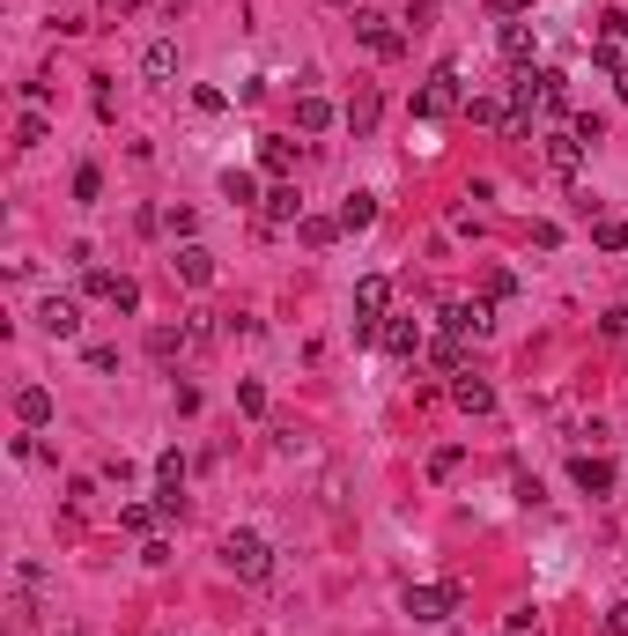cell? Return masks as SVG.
<instances>
[{
  "mask_svg": "<svg viewBox=\"0 0 628 636\" xmlns=\"http://www.w3.org/2000/svg\"><path fill=\"white\" fill-rule=\"evenodd\" d=\"M141 74H148V82H163V74H178V45H170V37H156V45L141 52Z\"/></svg>",
  "mask_w": 628,
  "mask_h": 636,
  "instance_id": "obj_18",
  "label": "cell"
},
{
  "mask_svg": "<svg viewBox=\"0 0 628 636\" xmlns=\"http://www.w3.org/2000/svg\"><path fill=\"white\" fill-rule=\"evenodd\" d=\"M444 326H451V333H459V341H466V333H473V341H481V333H488V326H496V311H488V304H481V296H473V304H451V311H444Z\"/></svg>",
  "mask_w": 628,
  "mask_h": 636,
  "instance_id": "obj_10",
  "label": "cell"
},
{
  "mask_svg": "<svg viewBox=\"0 0 628 636\" xmlns=\"http://www.w3.org/2000/svg\"><path fill=\"white\" fill-rule=\"evenodd\" d=\"M15 415H23L30 429H37V422H52V392H45V385H23V392H15Z\"/></svg>",
  "mask_w": 628,
  "mask_h": 636,
  "instance_id": "obj_17",
  "label": "cell"
},
{
  "mask_svg": "<svg viewBox=\"0 0 628 636\" xmlns=\"http://www.w3.org/2000/svg\"><path fill=\"white\" fill-rule=\"evenodd\" d=\"M178 348H193V333H178V326H156V333H148V355H156V363H178Z\"/></svg>",
  "mask_w": 628,
  "mask_h": 636,
  "instance_id": "obj_19",
  "label": "cell"
},
{
  "mask_svg": "<svg viewBox=\"0 0 628 636\" xmlns=\"http://www.w3.org/2000/svg\"><path fill=\"white\" fill-rule=\"evenodd\" d=\"M569 474H577V489H584V496H614V466L592 459V452H577V459H569Z\"/></svg>",
  "mask_w": 628,
  "mask_h": 636,
  "instance_id": "obj_9",
  "label": "cell"
},
{
  "mask_svg": "<svg viewBox=\"0 0 628 636\" xmlns=\"http://www.w3.org/2000/svg\"><path fill=\"white\" fill-rule=\"evenodd\" d=\"M466 97H459V67H436L422 89H414V119H451Z\"/></svg>",
  "mask_w": 628,
  "mask_h": 636,
  "instance_id": "obj_3",
  "label": "cell"
},
{
  "mask_svg": "<svg viewBox=\"0 0 628 636\" xmlns=\"http://www.w3.org/2000/svg\"><path fill=\"white\" fill-rule=\"evenodd\" d=\"M296 126H303V134H326V126H333V104L326 97H303L296 104Z\"/></svg>",
  "mask_w": 628,
  "mask_h": 636,
  "instance_id": "obj_22",
  "label": "cell"
},
{
  "mask_svg": "<svg viewBox=\"0 0 628 636\" xmlns=\"http://www.w3.org/2000/svg\"><path fill=\"white\" fill-rule=\"evenodd\" d=\"M355 45H363V52H377V60H399V52H407V30H399L392 23V15H355Z\"/></svg>",
  "mask_w": 628,
  "mask_h": 636,
  "instance_id": "obj_4",
  "label": "cell"
},
{
  "mask_svg": "<svg viewBox=\"0 0 628 636\" xmlns=\"http://www.w3.org/2000/svg\"><path fill=\"white\" fill-rule=\"evenodd\" d=\"M429 363H436V370H451V378H459V370H466V355H459V333H451V341H436V348H429Z\"/></svg>",
  "mask_w": 628,
  "mask_h": 636,
  "instance_id": "obj_27",
  "label": "cell"
},
{
  "mask_svg": "<svg viewBox=\"0 0 628 636\" xmlns=\"http://www.w3.org/2000/svg\"><path fill=\"white\" fill-rule=\"evenodd\" d=\"M37 326L74 341V333H82V304H74V296H45V304H37Z\"/></svg>",
  "mask_w": 628,
  "mask_h": 636,
  "instance_id": "obj_6",
  "label": "cell"
},
{
  "mask_svg": "<svg viewBox=\"0 0 628 636\" xmlns=\"http://www.w3.org/2000/svg\"><path fill=\"white\" fill-rule=\"evenodd\" d=\"M377 341H385V355L414 363V355H422V326H414V318H385V333H377Z\"/></svg>",
  "mask_w": 628,
  "mask_h": 636,
  "instance_id": "obj_8",
  "label": "cell"
},
{
  "mask_svg": "<svg viewBox=\"0 0 628 636\" xmlns=\"http://www.w3.org/2000/svg\"><path fill=\"white\" fill-rule=\"evenodd\" d=\"M237 407H244V415H266V385L244 378V385H237Z\"/></svg>",
  "mask_w": 628,
  "mask_h": 636,
  "instance_id": "obj_30",
  "label": "cell"
},
{
  "mask_svg": "<svg viewBox=\"0 0 628 636\" xmlns=\"http://www.w3.org/2000/svg\"><path fill=\"white\" fill-rule=\"evenodd\" d=\"M289 163H296L289 141H281V134H259V171H266V178H289Z\"/></svg>",
  "mask_w": 628,
  "mask_h": 636,
  "instance_id": "obj_13",
  "label": "cell"
},
{
  "mask_svg": "<svg viewBox=\"0 0 628 636\" xmlns=\"http://www.w3.org/2000/svg\"><path fill=\"white\" fill-rule=\"evenodd\" d=\"M451 400H459L466 415H488V407H496V385L473 378V370H459V378H451Z\"/></svg>",
  "mask_w": 628,
  "mask_h": 636,
  "instance_id": "obj_11",
  "label": "cell"
},
{
  "mask_svg": "<svg viewBox=\"0 0 628 636\" xmlns=\"http://www.w3.org/2000/svg\"><path fill=\"white\" fill-rule=\"evenodd\" d=\"M532 89H540V104H547V111H562V104H569V74H555V67L532 74Z\"/></svg>",
  "mask_w": 628,
  "mask_h": 636,
  "instance_id": "obj_20",
  "label": "cell"
},
{
  "mask_svg": "<svg viewBox=\"0 0 628 636\" xmlns=\"http://www.w3.org/2000/svg\"><path fill=\"white\" fill-rule=\"evenodd\" d=\"M222 570L244 577V585H259V577L274 570V555H266V540H259V533H230V540H222Z\"/></svg>",
  "mask_w": 628,
  "mask_h": 636,
  "instance_id": "obj_2",
  "label": "cell"
},
{
  "mask_svg": "<svg viewBox=\"0 0 628 636\" xmlns=\"http://www.w3.org/2000/svg\"><path fill=\"white\" fill-rule=\"evenodd\" d=\"M104 193V171L97 163H82V171H74V200H97Z\"/></svg>",
  "mask_w": 628,
  "mask_h": 636,
  "instance_id": "obj_28",
  "label": "cell"
},
{
  "mask_svg": "<svg viewBox=\"0 0 628 636\" xmlns=\"http://www.w3.org/2000/svg\"><path fill=\"white\" fill-rule=\"evenodd\" d=\"M37 141H45V119H37V111H30V119L15 126V148H37Z\"/></svg>",
  "mask_w": 628,
  "mask_h": 636,
  "instance_id": "obj_31",
  "label": "cell"
},
{
  "mask_svg": "<svg viewBox=\"0 0 628 636\" xmlns=\"http://www.w3.org/2000/svg\"><path fill=\"white\" fill-rule=\"evenodd\" d=\"M377 222V193H348L340 200V230H370Z\"/></svg>",
  "mask_w": 628,
  "mask_h": 636,
  "instance_id": "obj_16",
  "label": "cell"
},
{
  "mask_svg": "<svg viewBox=\"0 0 628 636\" xmlns=\"http://www.w3.org/2000/svg\"><path fill=\"white\" fill-rule=\"evenodd\" d=\"M111 304H119V311H141V282H126V274H119V289H111Z\"/></svg>",
  "mask_w": 628,
  "mask_h": 636,
  "instance_id": "obj_32",
  "label": "cell"
},
{
  "mask_svg": "<svg viewBox=\"0 0 628 636\" xmlns=\"http://www.w3.org/2000/svg\"><path fill=\"white\" fill-rule=\"evenodd\" d=\"M599 37H606V45H614V37H628V15H621V8H606V15H599Z\"/></svg>",
  "mask_w": 628,
  "mask_h": 636,
  "instance_id": "obj_33",
  "label": "cell"
},
{
  "mask_svg": "<svg viewBox=\"0 0 628 636\" xmlns=\"http://www.w3.org/2000/svg\"><path fill=\"white\" fill-rule=\"evenodd\" d=\"M348 126H355V134H370V126H377V89H363V97L348 104Z\"/></svg>",
  "mask_w": 628,
  "mask_h": 636,
  "instance_id": "obj_26",
  "label": "cell"
},
{
  "mask_svg": "<svg viewBox=\"0 0 628 636\" xmlns=\"http://www.w3.org/2000/svg\"><path fill=\"white\" fill-rule=\"evenodd\" d=\"M592 245H599V252H628V222H621V215H599V222H592Z\"/></svg>",
  "mask_w": 628,
  "mask_h": 636,
  "instance_id": "obj_21",
  "label": "cell"
},
{
  "mask_svg": "<svg viewBox=\"0 0 628 636\" xmlns=\"http://www.w3.org/2000/svg\"><path fill=\"white\" fill-rule=\"evenodd\" d=\"M466 111H473V126H503V119H510V111H503V104H496V97H473V104H466Z\"/></svg>",
  "mask_w": 628,
  "mask_h": 636,
  "instance_id": "obj_29",
  "label": "cell"
},
{
  "mask_svg": "<svg viewBox=\"0 0 628 636\" xmlns=\"http://www.w3.org/2000/svg\"><path fill=\"white\" fill-rule=\"evenodd\" d=\"M606 82H614V97L628 104V67H621V74H606Z\"/></svg>",
  "mask_w": 628,
  "mask_h": 636,
  "instance_id": "obj_37",
  "label": "cell"
},
{
  "mask_svg": "<svg viewBox=\"0 0 628 636\" xmlns=\"http://www.w3.org/2000/svg\"><path fill=\"white\" fill-rule=\"evenodd\" d=\"M156 518H163V503H126V511H119V526H126V533H148Z\"/></svg>",
  "mask_w": 628,
  "mask_h": 636,
  "instance_id": "obj_25",
  "label": "cell"
},
{
  "mask_svg": "<svg viewBox=\"0 0 628 636\" xmlns=\"http://www.w3.org/2000/svg\"><path fill=\"white\" fill-rule=\"evenodd\" d=\"M296 237H303V245H333V237H340V215H303Z\"/></svg>",
  "mask_w": 628,
  "mask_h": 636,
  "instance_id": "obj_23",
  "label": "cell"
},
{
  "mask_svg": "<svg viewBox=\"0 0 628 636\" xmlns=\"http://www.w3.org/2000/svg\"><path fill=\"white\" fill-rule=\"evenodd\" d=\"M488 8H496V15H525L532 0H488Z\"/></svg>",
  "mask_w": 628,
  "mask_h": 636,
  "instance_id": "obj_36",
  "label": "cell"
},
{
  "mask_svg": "<svg viewBox=\"0 0 628 636\" xmlns=\"http://www.w3.org/2000/svg\"><path fill=\"white\" fill-rule=\"evenodd\" d=\"M222 200H237V208H252V200H259L252 171H222Z\"/></svg>",
  "mask_w": 628,
  "mask_h": 636,
  "instance_id": "obj_24",
  "label": "cell"
},
{
  "mask_svg": "<svg viewBox=\"0 0 628 636\" xmlns=\"http://www.w3.org/2000/svg\"><path fill=\"white\" fill-rule=\"evenodd\" d=\"M496 45H503V60H510V67H532V30H525V23H503V30H496Z\"/></svg>",
  "mask_w": 628,
  "mask_h": 636,
  "instance_id": "obj_15",
  "label": "cell"
},
{
  "mask_svg": "<svg viewBox=\"0 0 628 636\" xmlns=\"http://www.w3.org/2000/svg\"><path fill=\"white\" fill-rule=\"evenodd\" d=\"M407 614L414 622H444V614H459V585H407Z\"/></svg>",
  "mask_w": 628,
  "mask_h": 636,
  "instance_id": "obj_5",
  "label": "cell"
},
{
  "mask_svg": "<svg viewBox=\"0 0 628 636\" xmlns=\"http://www.w3.org/2000/svg\"><path fill=\"white\" fill-rule=\"evenodd\" d=\"M606 629H614V636H628V600H614V607H606Z\"/></svg>",
  "mask_w": 628,
  "mask_h": 636,
  "instance_id": "obj_35",
  "label": "cell"
},
{
  "mask_svg": "<svg viewBox=\"0 0 628 636\" xmlns=\"http://www.w3.org/2000/svg\"><path fill=\"white\" fill-rule=\"evenodd\" d=\"M385 304H392V282L385 274H363V282H355V341H377V333H385Z\"/></svg>",
  "mask_w": 628,
  "mask_h": 636,
  "instance_id": "obj_1",
  "label": "cell"
},
{
  "mask_svg": "<svg viewBox=\"0 0 628 636\" xmlns=\"http://www.w3.org/2000/svg\"><path fill=\"white\" fill-rule=\"evenodd\" d=\"M170 267H178L185 289H207V282H215V252H207L200 237H193V245H178V259H170Z\"/></svg>",
  "mask_w": 628,
  "mask_h": 636,
  "instance_id": "obj_7",
  "label": "cell"
},
{
  "mask_svg": "<svg viewBox=\"0 0 628 636\" xmlns=\"http://www.w3.org/2000/svg\"><path fill=\"white\" fill-rule=\"evenodd\" d=\"M266 222H303V200H296V185H289V178L266 185Z\"/></svg>",
  "mask_w": 628,
  "mask_h": 636,
  "instance_id": "obj_12",
  "label": "cell"
},
{
  "mask_svg": "<svg viewBox=\"0 0 628 636\" xmlns=\"http://www.w3.org/2000/svg\"><path fill=\"white\" fill-rule=\"evenodd\" d=\"M599 333H606V341H621V333H628V304H621V311H606V318H599Z\"/></svg>",
  "mask_w": 628,
  "mask_h": 636,
  "instance_id": "obj_34",
  "label": "cell"
},
{
  "mask_svg": "<svg viewBox=\"0 0 628 636\" xmlns=\"http://www.w3.org/2000/svg\"><path fill=\"white\" fill-rule=\"evenodd\" d=\"M340 8H348V0H340Z\"/></svg>",
  "mask_w": 628,
  "mask_h": 636,
  "instance_id": "obj_38",
  "label": "cell"
},
{
  "mask_svg": "<svg viewBox=\"0 0 628 636\" xmlns=\"http://www.w3.org/2000/svg\"><path fill=\"white\" fill-rule=\"evenodd\" d=\"M547 163H555L562 178H577V163H584V141H577V134H547Z\"/></svg>",
  "mask_w": 628,
  "mask_h": 636,
  "instance_id": "obj_14",
  "label": "cell"
}]
</instances>
